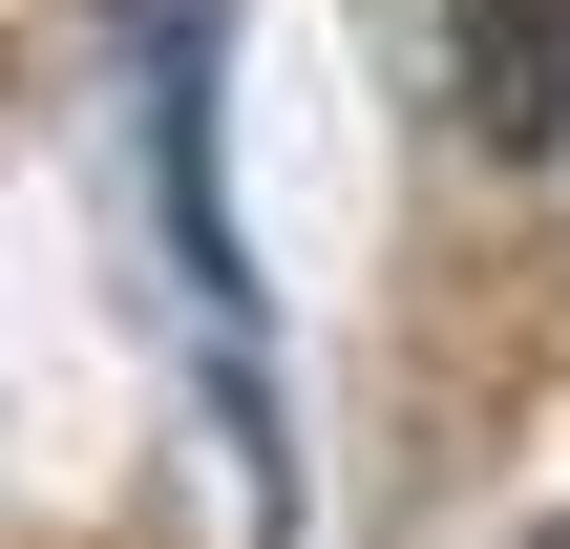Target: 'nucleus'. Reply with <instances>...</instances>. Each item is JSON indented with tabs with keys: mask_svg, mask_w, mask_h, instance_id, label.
I'll list each match as a JSON object with an SVG mask.
<instances>
[{
	"mask_svg": "<svg viewBox=\"0 0 570 549\" xmlns=\"http://www.w3.org/2000/svg\"><path fill=\"white\" fill-rule=\"evenodd\" d=\"M444 85L508 169H570V0H444Z\"/></svg>",
	"mask_w": 570,
	"mask_h": 549,
	"instance_id": "2",
	"label": "nucleus"
},
{
	"mask_svg": "<svg viewBox=\"0 0 570 549\" xmlns=\"http://www.w3.org/2000/svg\"><path fill=\"white\" fill-rule=\"evenodd\" d=\"M550 549H570V529H550Z\"/></svg>",
	"mask_w": 570,
	"mask_h": 549,
	"instance_id": "3",
	"label": "nucleus"
},
{
	"mask_svg": "<svg viewBox=\"0 0 570 549\" xmlns=\"http://www.w3.org/2000/svg\"><path fill=\"white\" fill-rule=\"evenodd\" d=\"M212 42H233V0H127V127H148V190H169V275H190V339H212V423H233V487H254V529H296L275 296H254V233H233V148H212Z\"/></svg>",
	"mask_w": 570,
	"mask_h": 549,
	"instance_id": "1",
	"label": "nucleus"
}]
</instances>
